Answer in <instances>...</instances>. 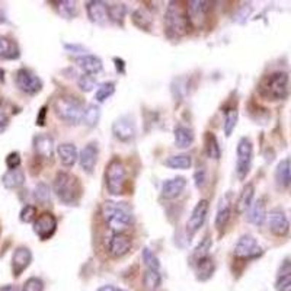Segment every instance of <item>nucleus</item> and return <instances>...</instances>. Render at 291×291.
<instances>
[{
  "instance_id": "obj_17",
  "label": "nucleus",
  "mask_w": 291,
  "mask_h": 291,
  "mask_svg": "<svg viewBox=\"0 0 291 291\" xmlns=\"http://www.w3.org/2000/svg\"><path fill=\"white\" fill-rule=\"evenodd\" d=\"M98 162V144L96 143H89L82 149L80 155H79V163L80 168L86 173L91 175L96 166Z\"/></svg>"
},
{
  "instance_id": "obj_52",
  "label": "nucleus",
  "mask_w": 291,
  "mask_h": 291,
  "mask_svg": "<svg viewBox=\"0 0 291 291\" xmlns=\"http://www.w3.org/2000/svg\"><path fill=\"white\" fill-rule=\"evenodd\" d=\"M0 291H18V288L15 285H5V287L0 288Z\"/></svg>"
},
{
  "instance_id": "obj_35",
  "label": "nucleus",
  "mask_w": 291,
  "mask_h": 291,
  "mask_svg": "<svg viewBox=\"0 0 291 291\" xmlns=\"http://www.w3.org/2000/svg\"><path fill=\"white\" fill-rule=\"evenodd\" d=\"M237 119H239V112H237L236 108H230L226 111L224 124H223V130H224L226 137H230L233 134V131L237 126Z\"/></svg>"
},
{
  "instance_id": "obj_39",
  "label": "nucleus",
  "mask_w": 291,
  "mask_h": 291,
  "mask_svg": "<svg viewBox=\"0 0 291 291\" xmlns=\"http://www.w3.org/2000/svg\"><path fill=\"white\" fill-rule=\"evenodd\" d=\"M127 13V8L122 3H111L108 5V19H111L112 22H121L122 19L126 18Z\"/></svg>"
},
{
  "instance_id": "obj_49",
  "label": "nucleus",
  "mask_w": 291,
  "mask_h": 291,
  "mask_svg": "<svg viewBox=\"0 0 291 291\" xmlns=\"http://www.w3.org/2000/svg\"><path fill=\"white\" fill-rule=\"evenodd\" d=\"M8 126H9V117L3 111H0V134L6 130Z\"/></svg>"
},
{
  "instance_id": "obj_6",
  "label": "nucleus",
  "mask_w": 291,
  "mask_h": 291,
  "mask_svg": "<svg viewBox=\"0 0 291 291\" xmlns=\"http://www.w3.org/2000/svg\"><path fill=\"white\" fill-rule=\"evenodd\" d=\"M54 111L57 117L70 126H77L83 119V108L79 100L69 96H60L54 102Z\"/></svg>"
},
{
  "instance_id": "obj_14",
  "label": "nucleus",
  "mask_w": 291,
  "mask_h": 291,
  "mask_svg": "<svg viewBox=\"0 0 291 291\" xmlns=\"http://www.w3.org/2000/svg\"><path fill=\"white\" fill-rule=\"evenodd\" d=\"M131 245H133V242L130 236L124 233H114L109 237L108 252L114 258H122L131 251Z\"/></svg>"
},
{
  "instance_id": "obj_46",
  "label": "nucleus",
  "mask_w": 291,
  "mask_h": 291,
  "mask_svg": "<svg viewBox=\"0 0 291 291\" xmlns=\"http://www.w3.org/2000/svg\"><path fill=\"white\" fill-rule=\"evenodd\" d=\"M20 162H22V159H20V155H19L18 152H12V153H9L8 157H6V166L9 168V171H12V169H19Z\"/></svg>"
},
{
  "instance_id": "obj_54",
  "label": "nucleus",
  "mask_w": 291,
  "mask_h": 291,
  "mask_svg": "<svg viewBox=\"0 0 291 291\" xmlns=\"http://www.w3.org/2000/svg\"><path fill=\"white\" fill-rule=\"evenodd\" d=\"M3 80H5V72H3V70L0 69V83L3 82Z\"/></svg>"
},
{
  "instance_id": "obj_22",
  "label": "nucleus",
  "mask_w": 291,
  "mask_h": 291,
  "mask_svg": "<svg viewBox=\"0 0 291 291\" xmlns=\"http://www.w3.org/2000/svg\"><path fill=\"white\" fill-rule=\"evenodd\" d=\"M76 64L82 69L83 72L86 74H98V73L102 72L103 69V64H102V60L99 57L93 54H85L80 55L76 58Z\"/></svg>"
},
{
  "instance_id": "obj_45",
  "label": "nucleus",
  "mask_w": 291,
  "mask_h": 291,
  "mask_svg": "<svg viewBox=\"0 0 291 291\" xmlns=\"http://www.w3.org/2000/svg\"><path fill=\"white\" fill-rule=\"evenodd\" d=\"M20 291H44V282L41 278H36V277H31L28 278L22 290Z\"/></svg>"
},
{
  "instance_id": "obj_13",
  "label": "nucleus",
  "mask_w": 291,
  "mask_h": 291,
  "mask_svg": "<svg viewBox=\"0 0 291 291\" xmlns=\"http://www.w3.org/2000/svg\"><path fill=\"white\" fill-rule=\"evenodd\" d=\"M112 134L119 141H131L136 137V124L130 117H121L112 124Z\"/></svg>"
},
{
  "instance_id": "obj_10",
  "label": "nucleus",
  "mask_w": 291,
  "mask_h": 291,
  "mask_svg": "<svg viewBox=\"0 0 291 291\" xmlns=\"http://www.w3.org/2000/svg\"><path fill=\"white\" fill-rule=\"evenodd\" d=\"M233 254L240 259H252L259 255H262V247L256 242V239L251 235H243L237 240L233 247Z\"/></svg>"
},
{
  "instance_id": "obj_27",
  "label": "nucleus",
  "mask_w": 291,
  "mask_h": 291,
  "mask_svg": "<svg viewBox=\"0 0 291 291\" xmlns=\"http://www.w3.org/2000/svg\"><path fill=\"white\" fill-rule=\"evenodd\" d=\"M266 217L268 216H266V209H265V201L262 198L255 201L251 205V209L247 210V220L255 226H262Z\"/></svg>"
},
{
  "instance_id": "obj_21",
  "label": "nucleus",
  "mask_w": 291,
  "mask_h": 291,
  "mask_svg": "<svg viewBox=\"0 0 291 291\" xmlns=\"http://www.w3.org/2000/svg\"><path fill=\"white\" fill-rule=\"evenodd\" d=\"M185 186H186V179L183 176H176L172 179H168L163 182V186H162V197L164 200H173L178 195H181Z\"/></svg>"
},
{
  "instance_id": "obj_3",
  "label": "nucleus",
  "mask_w": 291,
  "mask_h": 291,
  "mask_svg": "<svg viewBox=\"0 0 291 291\" xmlns=\"http://www.w3.org/2000/svg\"><path fill=\"white\" fill-rule=\"evenodd\" d=\"M288 74L284 72H277L265 76L259 83L258 91L259 93L269 100H280L285 98L288 92Z\"/></svg>"
},
{
  "instance_id": "obj_9",
  "label": "nucleus",
  "mask_w": 291,
  "mask_h": 291,
  "mask_svg": "<svg viewBox=\"0 0 291 291\" xmlns=\"http://www.w3.org/2000/svg\"><path fill=\"white\" fill-rule=\"evenodd\" d=\"M209 210H210V204L207 200H201L197 202V205L194 207L192 210L191 216L188 218V223H186V233L188 236L192 237L194 235L198 233L205 220H207V216H209Z\"/></svg>"
},
{
  "instance_id": "obj_38",
  "label": "nucleus",
  "mask_w": 291,
  "mask_h": 291,
  "mask_svg": "<svg viewBox=\"0 0 291 291\" xmlns=\"http://www.w3.org/2000/svg\"><path fill=\"white\" fill-rule=\"evenodd\" d=\"M211 249V239L209 236H205L202 240H201L198 246L194 249V254H192V261L197 264L200 262L201 259L207 258L209 256V251Z\"/></svg>"
},
{
  "instance_id": "obj_15",
  "label": "nucleus",
  "mask_w": 291,
  "mask_h": 291,
  "mask_svg": "<svg viewBox=\"0 0 291 291\" xmlns=\"http://www.w3.org/2000/svg\"><path fill=\"white\" fill-rule=\"evenodd\" d=\"M268 226L275 236H285L290 230V223L285 217V214L280 210H274L268 214Z\"/></svg>"
},
{
  "instance_id": "obj_7",
  "label": "nucleus",
  "mask_w": 291,
  "mask_h": 291,
  "mask_svg": "<svg viewBox=\"0 0 291 291\" xmlns=\"http://www.w3.org/2000/svg\"><path fill=\"white\" fill-rule=\"evenodd\" d=\"M237 162H236V175L240 181H243L247 173L251 171L252 157H254V146L247 137H242L237 143Z\"/></svg>"
},
{
  "instance_id": "obj_48",
  "label": "nucleus",
  "mask_w": 291,
  "mask_h": 291,
  "mask_svg": "<svg viewBox=\"0 0 291 291\" xmlns=\"http://www.w3.org/2000/svg\"><path fill=\"white\" fill-rule=\"evenodd\" d=\"M194 178H195V186H197V188H204V186H205V183H207V181H209L205 169H200V171H197L195 175H194Z\"/></svg>"
},
{
  "instance_id": "obj_4",
  "label": "nucleus",
  "mask_w": 291,
  "mask_h": 291,
  "mask_svg": "<svg viewBox=\"0 0 291 291\" xmlns=\"http://www.w3.org/2000/svg\"><path fill=\"white\" fill-rule=\"evenodd\" d=\"M102 217L114 233H122L133 223V217L127 210L119 207L117 202L111 201H107L102 205Z\"/></svg>"
},
{
  "instance_id": "obj_36",
  "label": "nucleus",
  "mask_w": 291,
  "mask_h": 291,
  "mask_svg": "<svg viewBox=\"0 0 291 291\" xmlns=\"http://www.w3.org/2000/svg\"><path fill=\"white\" fill-rule=\"evenodd\" d=\"M115 93V83L114 82H103L98 86V89L95 92V100L96 102H105Z\"/></svg>"
},
{
  "instance_id": "obj_40",
  "label": "nucleus",
  "mask_w": 291,
  "mask_h": 291,
  "mask_svg": "<svg viewBox=\"0 0 291 291\" xmlns=\"http://www.w3.org/2000/svg\"><path fill=\"white\" fill-rule=\"evenodd\" d=\"M58 6V12L60 15L66 19H72L76 16L77 13V3L76 2H70V0H63V2H58L57 3Z\"/></svg>"
},
{
  "instance_id": "obj_24",
  "label": "nucleus",
  "mask_w": 291,
  "mask_h": 291,
  "mask_svg": "<svg viewBox=\"0 0 291 291\" xmlns=\"http://www.w3.org/2000/svg\"><path fill=\"white\" fill-rule=\"evenodd\" d=\"M275 181L282 190H288L291 186V159L281 160L275 169Z\"/></svg>"
},
{
  "instance_id": "obj_50",
  "label": "nucleus",
  "mask_w": 291,
  "mask_h": 291,
  "mask_svg": "<svg viewBox=\"0 0 291 291\" xmlns=\"http://www.w3.org/2000/svg\"><path fill=\"white\" fill-rule=\"evenodd\" d=\"M46 114H47V107H43L39 109V115L36 117V124L38 126H44L46 124Z\"/></svg>"
},
{
  "instance_id": "obj_18",
  "label": "nucleus",
  "mask_w": 291,
  "mask_h": 291,
  "mask_svg": "<svg viewBox=\"0 0 291 291\" xmlns=\"http://www.w3.org/2000/svg\"><path fill=\"white\" fill-rule=\"evenodd\" d=\"M230 216H232V201H230V194H227L226 197H221L218 201L217 214H216V221H214L218 232H223L226 228Z\"/></svg>"
},
{
  "instance_id": "obj_53",
  "label": "nucleus",
  "mask_w": 291,
  "mask_h": 291,
  "mask_svg": "<svg viewBox=\"0 0 291 291\" xmlns=\"http://www.w3.org/2000/svg\"><path fill=\"white\" fill-rule=\"evenodd\" d=\"M98 291H118L115 287H112V285H103V287H100Z\"/></svg>"
},
{
  "instance_id": "obj_26",
  "label": "nucleus",
  "mask_w": 291,
  "mask_h": 291,
  "mask_svg": "<svg viewBox=\"0 0 291 291\" xmlns=\"http://www.w3.org/2000/svg\"><path fill=\"white\" fill-rule=\"evenodd\" d=\"M173 136H175V146L178 149H188L194 143V131L182 124H178L175 127Z\"/></svg>"
},
{
  "instance_id": "obj_44",
  "label": "nucleus",
  "mask_w": 291,
  "mask_h": 291,
  "mask_svg": "<svg viewBox=\"0 0 291 291\" xmlns=\"http://www.w3.org/2000/svg\"><path fill=\"white\" fill-rule=\"evenodd\" d=\"M77 85H79L80 91L91 92V91H93V88L96 86V80H95V77L91 76V74H83V76L79 77Z\"/></svg>"
},
{
  "instance_id": "obj_47",
  "label": "nucleus",
  "mask_w": 291,
  "mask_h": 291,
  "mask_svg": "<svg viewBox=\"0 0 291 291\" xmlns=\"http://www.w3.org/2000/svg\"><path fill=\"white\" fill-rule=\"evenodd\" d=\"M277 290L278 291H291V273L280 277L277 281Z\"/></svg>"
},
{
  "instance_id": "obj_5",
  "label": "nucleus",
  "mask_w": 291,
  "mask_h": 291,
  "mask_svg": "<svg viewBox=\"0 0 291 291\" xmlns=\"http://www.w3.org/2000/svg\"><path fill=\"white\" fill-rule=\"evenodd\" d=\"M105 182H107V190L111 195L118 197L124 194V188L127 183V169L118 157H114L107 166Z\"/></svg>"
},
{
  "instance_id": "obj_41",
  "label": "nucleus",
  "mask_w": 291,
  "mask_h": 291,
  "mask_svg": "<svg viewBox=\"0 0 291 291\" xmlns=\"http://www.w3.org/2000/svg\"><path fill=\"white\" fill-rule=\"evenodd\" d=\"M141 258H143V262L147 266V269H153V271H159L160 269V262L157 259V256L153 254V251H150L149 247H144L143 249V254H141Z\"/></svg>"
},
{
  "instance_id": "obj_33",
  "label": "nucleus",
  "mask_w": 291,
  "mask_h": 291,
  "mask_svg": "<svg viewBox=\"0 0 291 291\" xmlns=\"http://www.w3.org/2000/svg\"><path fill=\"white\" fill-rule=\"evenodd\" d=\"M164 164L171 169H190L192 166V159L190 155H175L168 157Z\"/></svg>"
},
{
  "instance_id": "obj_11",
  "label": "nucleus",
  "mask_w": 291,
  "mask_h": 291,
  "mask_svg": "<svg viewBox=\"0 0 291 291\" xmlns=\"http://www.w3.org/2000/svg\"><path fill=\"white\" fill-rule=\"evenodd\" d=\"M57 230V218L51 213H43L34 221V233L41 240H48Z\"/></svg>"
},
{
  "instance_id": "obj_12",
  "label": "nucleus",
  "mask_w": 291,
  "mask_h": 291,
  "mask_svg": "<svg viewBox=\"0 0 291 291\" xmlns=\"http://www.w3.org/2000/svg\"><path fill=\"white\" fill-rule=\"evenodd\" d=\"M210 2H204V0H192L186 6V15L190 19V24L192 27L200 28L202 27L204 20L207 19L210 10Z\"/></svg>"
},
{
  "instance_id": "obj_1",
  "label": "nucleus",
  "mask_w": 291,
  "mask_h": 291,
  "mask_svg": "<svg viewBox=\"0 0 291 291\" xmlns=\"http://www.w3.org/2000/svg\"><path fill=\"white\" fill-rule=\"evenodd\" d=\"M190 19L186 10L178 2H171L164 13V31L171 38H181L186 35L190 29Z\"/></svg>"
},
{
  "instance_id": "obj_34",
  "label": "nucleus",
  "mask_w": 291,
  "mask_h": 291,
  "mask_svg": "<svg viewBox=\"0 0 291 291\" xmlns=\"http://www.w3.org/2000/svg\"><path fill=\"white\" fill-rule=\"evenodd\" d=\"M0 57L3 58H18V47L6 36H0Z\"/></svg>"
},
{
  "instance_id": "obj_43",
  "label": "nucleus",
  "mask_w": 291,
  "mask_h": 291,
  "mask_svg": "<svg viewBox=\"0 0 291 291\" xmlns=\"http://www.w3.org/2000/svg\"><path fill=\"white\" fill-rule=\"evenodd\" d=\"M35 216H36V209L34 205H29L27 204L24 209L20 210L19 213V220L22 223H31V221H35Z\"/></svg>"
},
{
  "instance_id": "obj_19",
  "label": "nucleus",
  "mask_w": 291,
  "mask_h": 291,
  "mask_svg": "<svg viewBox=\"0 0 291 291\" xmlns=\"http://www.w3.org/2000/svg\"><path fill=\"white\" fill-rule=\"evenodd\" d=\"M86 12L92 22L95 24H105L108 20V5L99 0H91L86 3Z\"/></svg>"
},
{
  "instance_id": "obj_31",
  "label": "nucleus",
  "mask_w": 291,
  "mask_h": 291,
  "mask_svg": "<svg viewBox=\"0 0 291 291\" xmlns=\"http://www.w3.org/2000/svg\"><path fill=\"white\" fill-rule=\"evenodd\" d=\"M152 20H153V19H152V13L147 9L140 8V9L134 10V13H133V22H134V25L140 28V29L150 31Z\"/></svg>"
},
{
  "instance_id": "obj_28",
  "label": "nucleus",
  "mask_w": 291,
  "mask_h": 291,
  "mask_svg": "<svg viewBox=\"0 0 291 291\" xmlns=\"http://www.w3.org/2000/svg\"><path fill=\"white\" fill-rule=\"evenodd\" d=\"M24 182H25V173L20 169L8 171L2 176V183L6 190H16L24 185Z\"/></svg>"
},
{
  "instance_id": "obj_55",
  "label": "nucleus",
  "mask_w": 291,
  "mask_h": 291,
  "mask_svg": "<svg viewBox=\"0 0 291 291\" xmlns=\"http://www.w3.org/2000/svg\"><path fill=\"white\" fill-rule=\"evenodd\" d=\"M118 291H126V290H118Z\"/></svg>"
},
{
  "instance_id": "obj_20",
  "label": "nucleus",
  "mask_w": 291,
  "mask_h": 291,
  "mask_svg": "<svg viewBox=\"0 0 291 291\" xmlns=\"http://www.w3.org/2000/svg\"><path fill=\"white\" fill-rule=\"evenodd\" d=\"M34 150L38 156L44 159H51L54 155V140L48 134H38L32 140Z\"/></svg>"
},
{
  "instance_id": "obj_2",
  "label": "nucleus",
  "mask_w": 291,
  "mask_h": 291,
  "mask_svg": "<svg viewBox=\"0 0 291 291\" xmlns=\"http://www.w3.org/2000/svg\"><path fill=\"white\" fill-rule=\"evenodd\" d=\"M53 190L57 198L66 205H73L80 198V183L76 176L67 172H58L55 175Z\"/></svg>"
},
{
  "instance_id": "obj_29",
  "label": "nucleus",
  "mask_w": 291,
  "mask_h": 291,
  "mask_svg": "<svg viewBox=\"0 0 291 291\" xmlns=\"http://www.w3.org/2000/svg\"><path fill=\"white\" fill-rule=\"evenodd\" d=\"M100 119V108L96 103H89L83 109L82 122L88 127H96Z\"/></svg>"
},
{
  "instance_id": "obj_51",
  "label": "nucleus",
  "mask_w": 291,
  "mask_h": 291,
  "mask_svg": "<svg viewBox=\"0 0 291 291\" xmlns=\"http://www.w3.org/2000/svg\"><path fill=\"white\" fill-rule=\"evenodd\" d=\"M114 61H115V66H117L118 73H124V61H122L121 58H114Z\"/></svg>"
},
{
  "instance_id": "obj_16",
  "label": "nucleus",
  "mask_w": 291,
  "mask_h": 291,
  "mask_svg": "<svg viewBox=\"0 0 291 291\" xmlns=\"http://www.w3.org/2000/svg\"><path fill=\"white\" fill-rule=\"evenodd\" d=\"M32 262V254L25 246H19L13 252L12 256V271L15 277H19L20 274L27 269L29 264Z\"/></svg>"
},
{
  "instance_id": "obj_37",
  "label": "nucleus",
  "mask_w": 291,
  "mask_h": 291,
  "mask_svg": "<svg viewBox=\"0 0 291 291\" xmlns=\"http://www.w3.org/2000/svg\"><path fill=\"white\" fill-rule=\"evenodd\" d=\"M143 282H144L147 290L155 291L162 285V277L159 271H153V269H147L143 277Z\"/></svg>"
},
{
  "instance_id": "obj_8",
  "label": "nucleus",
  "mask_w": 291,
  "mask_h": 291,
  "mask_svg": "<svg viewBox=\"0 0 291 291\" xmlns=\"http://www.w3.org/2000/svg\"><path fill=\"white\" fill-rule=\"evenodd\" d=\"M16 86L19 91H22L27 95H36L38 92L43 89V82L36 76L35 73L28 70V69H19L15 77Z\"/></svg>"
},
{
  "instance_id": "obj_30",
  "label": "nucleus",
  "mask_w": 291,
  "mask_h": 291,
  "mask_svg": "<svg viewBox=\"0 0 291 291\" xmlns=\"http://www.w3.org/2000/svg\"><path fill=\"white\" fill-rule=\"evenodd\" d=\"M195 271H197V277L201 281H207L211 278V275L214 273V261L207 256L204 259H201L200 262L195 264Z\"/></svg>"
},
{
  "instance_id": "obj_32",
  "label": "nucleus",
  "mask_w": 291,
  "mask_h": 291,
  "mask_svg": "<svg viewBox=\"0 0 291 291\" xmlns=\"http://www.w3.org/2000/svg\"><path fill=\"white\" fill-rule=\"evenodd\" d=\"M204 144H205V153L210 159L218 160L221 157V149L218 146L217 137L211 133H205V138H204Z\"/></svg>"
},
{
  "instance_id": "obj_25",
  "label": "nucleus",
  "mask_w": 291,
  "mask_h": 291,
  "mask_svg": "<svg viewBox=\"0 0 291 291\" xmlns=\"http://www.w3.org/2000/svg\"><path fill=\"white\" fill-rule=\"evenodd\" d=\"M255 197V186L254 183H246L242 188V191L239 194V198L236 201V211L239 214L245 213L251 209V205L254 204Z\"/></svg>"
},
{
  "instance_id": "obj_23",
  "label": "nucleus",
  "mask_w": 291,
  "mask_h": 291,
  "mask_svg": "<svg viewBox=\"0 0 291 291\" xmlns=\"http://www.w3.org/2000/svg\"><path fill=\"white\" fill-rule=\"evenodd\" d=\"M57 155H58V159H60L61 164L66 166V168H72L79 160L77 149L72 143H63V144L58 146L57 147Z\"/></svg>"
},
{
  "instance_id": "obj_42",
  "label": "nucleus",
  "mask_w": 291,
  "mask_h": 291,
  "mask_svg": "<svg viewBox=\"0 0 291 291\" xmlns=\"http://www.w3.org/2000/svg\"><path fill=\"white\" fill-rule=\"evenodd\" d=\"M34 197H35V200L39 204H47L50 201V198H51V192H50L48 185L44 183V182L38 183L35 186V191H34Z\"/></svg>"
}]
</instances>
